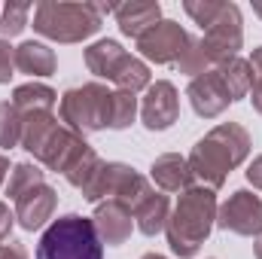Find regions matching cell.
<instances>
[{
    "instance_id": "f35d334b",
    "label": "cell",
    "mask_w": 262,
    "mask_h": 259,
    "mask_svg": "<svg viewBox=\"0 0 262 259\" xmlns=\"http://www.w3.org/2000/svg\"><path fill=\"white\" fill-rule=\"evenodd\" d=\"M253 12H256V15L262 18V0H256V3H253Z\"/></svg>"
},
{
    "instance_id": "8992f818",
    "label": "cell",
    "mask_w": 262,
    "mask_h": 259,
    "mask_svg": "<svg viewBox=\"0 0 262 259\" xmlns=\"http://www.w3.org/2000/svg\"><path fill=\"white\" fill-rule=\"evenodd\" d=\"M146 192H152V183L140 171H134L125 162H101V168L95 171V177L82 189V198L92 204L107 201V198H119L128 207H134Z\"/></svg>"
},
{
    "instance_id": "7402d4cb",
    "label": "cell",
    "mask_w": 262,
    "mask_h": 259,
    "mask_svg": "<svg viewBox=\"0 0 262 259\" xmlns=\"http://www.w3.org/2000/svg\"><path fill=\"white\" fill-rule=\"evenodd\" d=\"M216 70L223 73V82H226L232 101H244V98H250V89H253V67H250L247 58H238V55H235V58L223 61Z\"/></svg>"
},
{
    "instance_id": "277c9868",
    "label": "cell",
    "mask_w": 262,
    "mask_h": 259,
    "mask_svg": "<svg viewBox=\"0 0 262 259\" xmlns=\"http://www.w3.org/2000/svg\"><path fill=\"white\" fill-rule=\"evenodd\" d=\"M34 259H104V241L92 217L64 213L43 229Z\"/></svg>"
},
{
    "instance_id": "6da1fadb",
    "label": "cell",
    "mask_w": 262,
    "mask_h": 259,
    "mask_svg": "<svg viewBox=\"0 0 262 259\" xmlns=\"http://www.w3.org/2000/svg\"><path fill=\"white\" fill-rule=\"evenodd\" d=\"M250 149H253L250 131L241 122H220L192 146L189 168H192V174L201 186L216 192L229 180V174L247 162Z\"/></svg>"
},
{
    "instance_id": "836d02e7",
    "label": "cell",
    "mask_w": 262,
    "mask_h": 259,
    "mask_svg": "<svg viewBox=\"0 0 262 259\" xmlns=\"http://www.w3.org/2000/svg\"><path fill=\"white\" fill-rule=\"evenodd\" d=\"M250 101H253V110L262 116V76H253V89H250Z\"/></svg>"
},
{
    "instance_id": "4316f807",
    "label": "cell",
    "mask_w": 262,
    "mask_h": 259,
    "mask_svg": "<svg viewBox=\"0 0 262 259\" xmlns=\"http://www.w3.org/2000/svg\"><path fill=\"white\" fill-rule=\"evenodd\" d=\"M34 15V6L31 3H6L0 9V37L9 40V37H18L25 28H28V18Z\"/></svg>"
},
{
    "instance_id": "d6a6232c",
    "label": "cell",
    "mask_w": 262,
    "mask_h": 259,
    "mask_svg": "<svg viewBox=\"0 0 262 259\" xmlns=\"http://www.w3.org/2000/svg\"><path fill=\"white\" fill-rule=\"evenodd\" d=\"M247 180H250L256 189H262V156H256V159L247 165Z\"/></svg>"
},
{
    "instance_id": "44dd1931",
    "label": "cell",
    "mask_w": 262,
    "mask_h": 259,
    "mask_svg": "<svg viewBox=\"0 0 262 259\" xmlns=\"http://www.w3.org/2000/svg\"><path fill=\"white\" fill-rule=\"evenodd\" d=\"M21 119H25V125H21V149H28L37 159L43 143L52 137V131L58 128L61 122L55 119V113H28Z\"/></svg>"
},
{
    "instance_id": "603a6c76",
    "label": "cell",
    "mask_w": 262,
    "mask_h": 259,
    "mask_svg": "<svg viewBox=\"0 0 262 259\" xmlns=\"http://www.w3.org/2000/svg\"><path fill=\"white\" fill-rule=\"evenodd\" d=\"M37 183H46V171L37 162H18L9 171V183H6V195L9 201H15L18 195H25L28 189H34Z\"/></svg>"
},
{
    "instance_id": "7c38bea8",
    "label": "cell",
    "mask_w": 262,
    "mask_h": 259,
    "mask_svg": "<svg viewBox=\"0 0 262 259\" xmlns=\"http://www.w3.org/2000/svg\"><path fill=\"white\" fill-rule=\"evenodd\" d=\"M85 149H89L85 137H79L76 131L58 125V128L52 131V137L43 143V149L37 153V162H40V165H46V168H49V171H55V174H67V171L82 159V153H85Z\"/></svg>"
},
{
    "instance_id": "f546056e",
    "label": "cell",
    "mask_w": 262,
    "mask_h": 259,
    "mask_svg": "<svg viewBox=\"0 0 262 259\" xmlns=\"http://www.w3.org/2000/svg\"><path fill=\"white\" fill-rule=\"evenodd\" d=\"M12 70H15V49L9 46V40L0 37V85L12 79Z\"/></svg>"
},
{
    "instance_id": "83f0119b",
    "label": "cell",
    "mask_w": 262,
    "mask_h": 259,
    "mask_svg": "<svg viewBox=\"0 0 262 259\" xmlns=\"http://www.w3.org/2000/svg\"><path fill=\"white\" fill-rule=\"evenodd\" d=\"M101 162H104V159H101V156L89 146V149L82 153V159H79V162H76V165H73V168L64 174V180L73 186V189H79V192H82V189L89 186V180L95 177V171L101 168Z\"/></svg>"
},
{
    "instance_id": "30bf717a",
    "label": "cell",
    "mask_w": 262,
    "mask_h": 259,
    "mask_svg": "<svg viewBox=\"0 0 262 259\" xmlns=\"http://www.w3.org/2000/svg\"><path fill=\"white\" fill-rule=\"evenodd\" d=\"M180 119V95L174 82L156 79L149 82L143 101H140V122L146 131H168Z\"/></svg>"
},
{
    "instance_id": "484cf974",
    "label": "cell",
    "mask_w": 262,
    "mask_h": 259,
    "mask_svg": "<svg viewBox=\"0 0 262 259\" xmlns=\"http://www.w3.org/2000/svg\"><path fill=\"white\" fill-rule=\"evenodd\" d=\"M21 113L15 110L12 101H0V146L3 149H12V146H21Z\"/></svg>"
},
{
    "instance_id": "cb8c5ba5",
    "label": "cell",
    "mask_w": 262,
    "mask_h": 259,
    "mask_svg": "<svg viewBox=\"0 0 262 259\" xmlns=\"http://www.w3.org/2000/svg\"><path fill=\"white\" fill-rule=\"evenodd\" d=\"M113 82H116V89L137 95V92L149 89V67H146V61H140L137 55H128L122 61V67H119V73L113 76Z\"/></svg>"
},
{
    "instance_id": "9a60e30c",
    "label": "cell",
    "mask_w": 262,
    "mask_h": 259,
    "mask_svg": "<svg viewBox=\"0 0 262 259\" xmlns=\"http://www.w3.org/2000/svg\"><path fill=\"white\" fill-rule=\"evenodd\" d=\"M149 177L159 186V192H186L189 186H195L189 159H183L180 153H162L159 159H152Z\"/></svg>"
},
{
    "instance_id": "2e32d148",
    "label": "cell",
    "mask_w": 262,
    "mask_h": 259,
    "mask_svg": "<svg viewBox=\"0 0 262 259\" xmlns=\"http://www.w3.org/2000/svg\"><path fill=\"white\" fill-rule=\"evenodd\" d=\"M113 15L119 21V31L131 37V40H140L152 25L162 21V6L156 0H131L125 6H113Z\"/></svg>"
},
{
    "instance_id": "ba28073f",
    "label": "cell",
    "mask_w": 262,
    "mask_h": 259,
    "mask_svg": "<svg viewBox=\"0 0 262 259\" xmlns=\"http://www.w3.org/2000/svg\"><path fill=\"white\" fill-rule=\"evenodd\" d=\"M216 229L244 235V238H256L262 232V198L250 189L232 192L216 210Z\"/></svg>"
},
{
    "instance_id": "ac0fdd59",
    "label": "cell",
    "mask_w": 262,
    "mask_h": 259,
    "mask_svg": "<svg viewBox=\"0 0 262 259\" xmlns=\"http://www.w3.org/2000/svg\"><path fill=\"white\" fill-rule=\"evenodd\" d=\"M125 58H128V52L116 40H98V43H92L85 49V67H89V73H95L98 79H110V82L119 73V67H122Z\"/></svg>"
},
{
    "instance_id": "d590c367",
    "label": "cell",
    "mask_w": 262,
    "mask_h": 259,
    "mask_svg": "<svg viewBox=\"0 0 262 259\" xmlns=\"http://www.w3.org/2000/svg\"><path fill=\"white\" fill-rule=\"evenodd\" d=\"M12 168H9V156H3L0 153V186H3V180H6V174H9Z\"/></svg>"
},
{
    "instance_id": "3957f363",
    "label": "cell",
    "mask_w": 262,
    "mask_h": 259,
    "mask_svg": "<svg viewBox=\"0 0 262 259\" xmlns=\"http://www.w3.org/2000/svg\"><path fill=\"white\" fill-rule=\"evenodd\" d=\"M107 3H37L34 6V31L55 43H82L95 37L110 15Z\"/></svg>"
},
{
    "instance_id": "8fae6325",
    "label": "cell",
    "mask_w": 262,
    "mask_h": 259,
    "mask_svg": "<svg viewBox=\"0 0 262 259\" xmlns=\"http://www.w3.org/2000/svg\"><path fill=\"white\" fill-rule=\"evenodd\" d=\"M186 98H189L192 110L201 119H216V116H223L229 110V104H235L232 95H229V89H226V82H223V73L216 67L204 70V73H198V76L189 79Z\"/></svg>"
},
{
    "instance_id": "e575fe53",
    "label": "cell",
    "mask_w": 262,
    "mask_h": 259,
    "mask_svg": "<svg viewBox=\"0 0 262 259\" xmlns=\"http://www.w3.org/2000/svg\"><path fill=\"white\" fill-rule=\"evenodd\" d=\"M247 61H250V67H253V76H262V46L253 49V55H250Z\"/></svg>"
},
{
    "instance_id": "1f68e13d",
    "label": "cell",
    "mask_w": 262,
    "mask_h": 259,
    "mask_svg": "<svg viewBox=\"0 0 262 259\" xmlns=\"http://www.w3.org/2000/svg\"><path fill=\"white\" fill-rule=\"evenodd\" d=\"M0 259H31L28 256V247L21 244V241H3L0 244Z\"/></svg>"
},
{
    "instance_id": "8d00e7d4",
    "label": "cell",
    "mask_w": 262,
    "mask_h": 259,
    "mask_svg": "<svg viewBox=\"0 0 262 259\" xmlns=\"http://www.w3.org/2000/svg\"><path fill=\"white\" fill-rule=\"evenodd\" d=\"M253 256L262 259V232L256 235V241H253Z\"/></svg>"
},
{
    "instance_id": "d4e9b609",
    "label": "cell",
    "mask_w": 262,
    "mask_h": 259,
    "mask_svg": "<svg viewBox=\"0 0 262 259\" xmlns=\"http://www.w3.org/2000/svg\"><path fill=\"white\" fill-rule=\"evenodd\" d=\"M137 119V95L116 89L110 98V131H125Z\"/></svg>"
},
{
    "instance_id": "5b68a950",
    "label": "cell",
    "mask_w": 262,
    "mask_h": 259,
    "mask_svg": "<svg viewBox=\"0 0 262 259\" xmlns=\"http://www.w3.org/2000/svg\"><path fill=\"white\" fill-rule=\"evenodd\" d=\"M110 98H113V92L104 82L70 85L58 98V110H61L64 128L76 131L79 137L104 131L110 125Z\"/></svg>"
},
{
    "instance_id": "52a82bcc",
    "label": "cell",
    "mask_w": 262,
    "mask_h": 259,
    "mask_svg": "<svg viewBox=\"0 0 262 259\" xmlns=\"http://www.w3.org/2000/svg\"><path fill=\"white\" fill-rule=\"evenodd\" d=\"M201 52L210 67H220L223 61L235 58L238 49L244 46V25H241V9L235 3H223L220 15L201 31L198 37Z\"/></svg>"
},
{
    "instance_id": "f1b7e54d",
    "label": "cell",
    "mask_w": 262,
    "mask_h": 259,
    "mask_svg": "<svg viewBox=\"0 0 262 259\" xmlns=\"http://www.w3.org/2000/svg\"><path fill=\"white\" fill-rule=\"evenodd\" d=\"M183 9H186V15L195 21L198 28L204 31V28L220 15L223 3H220V0H186V3H183Z\"/></svg>"
},
{
    "instance_id": "4dcf8cb0",
    "label": "cell",
    "mask_w": 262,
    "mask_h": 259,
    "mask_svg": "<svg viewBox=\"0 0 262 259\" xmlns=\"http://www.w3.org/2000/svg\"><path fill=\"white\" fill-rule=\"evenodd\" d=\"M12 226H15V210H9V204H3V201H0V244H3V241H9Z\"/></svg>"
},
{
    "instance_id": "9c48e42d",
    "label": "cell",
    "mask_w": 262,
    "mask_h": 259,
    "mask_svg": "<svg viewBox=\"0 0 262 259\" xmlns=\"http://www.w3.org/2000/svg\"><path fill=\"white\" fill-rule=\"evenodd\" d=\"M186 43H189V31L180 21L162 18L159 25H152L137 40V52L146 61H156V64H177L180 55L186 52Z\"/></svg>"
},
{
    "instance_id": "ffe728a7",
    "label": "cell",
    "mask_w": 262,
    "mask_h": 259,
    "mask_svg": "<svg viewBox=\"0 0 262 259\" xmlns=\"http://www.w3.org/2000/svg\"><path fill=\"white\" fill-rule=\"evenodd\" d=\"M12 104L21 116L28 113H52V107L58 104V92L49 89L46 82H25L12 92Z\"/></svg>"
},
{
    "instance_id": "7a4b0ae2",
    "label": "cell",
    "mask_w": 262,
    "mask_h": 259,
    "mask_svg": "<svg viewBox=\"0 0 262 259\" xmlns=\"http://www.w3.org/2000/svg\"><path fill=\"white\" fill-rule=\"evenodd\" d=\"M216 192L207 189V186H189L186 192H180V201L174 204L171 217H168V226H165V235H168V244L174 250V256L180 259H192L201 250V244L207 241V235L213 232L216 226Z\"/></svg>"
},
{
    "instance_id": "d6986e66",
    "label": "cell",
    "mask_w": 262,
    "mask_h": 259,
    "mask_svg": "<svg viewBox=\"0 0 262 259\" xmlns=\"http://www.w3.org/2000/svg\"><path fill=\"white\" fill-rule=\"evenodd\" d=\"M15 70L28 73V76H52L58 70V58L46 43L37 40H25L15 49Z\"/></svg>"
},
{
    "instance_id": "74e56055",
    "label": "cell",
    "mask_w": 262,
    "mask_h": 259,
    "mask_svg": "<svg viewBox=\"0 0 262 259\" xmlns=\"http://www.w3.org/2000/svg\"><path fill=\"white\" fill-rule=\"evenodd\" d=\"M140 259H168V256H162V253H143Z\"/></svg>"
},
{
    "instance_id": "5bb4252c",
    "label": "cell",
    "mask_w": 262,
    "mask_h": 259,
    "mask_svg": "<svg viewBox=\"0 0 262 259\" xmlns=\"http://www.w3.org/2000/svg\"><path fill=\"white\" fill-rule=\"evenodd\" d=\"M12 204H15V223L28 232H37L52 220V213L58 207V192L49 183H37L34 189L18 195Z\"/></svg>"
},
{
    "instance_id": "4fadbf2b",
    "label": "cell",
    "mask_w": 262,
    "mask_h": 259,
    "mask_svg": "<svg viewBox=\"0 0 262 259\" xmlns=\"http://www.w3.org/2000/svg\"><path fill=\"white\" fill-rule=\"evenodd\" d=\"M101 241L107 247H122L134 232V217H131V207L119 198H107V201H98L95 204V217H92Z\"/></svg>"
},
{
    "instance_id": "e0dca14e",
    "label": "cell",
    "mask_w": 262,
    "mask_h": 259,
    "mask_svg": "<svg viewBox=\"0 0 262 259\" xmlns=\"http://www.w3.org/2000/svg\"><path fill=\"white\" fill-rule=\"evenodd\" d=\"M131 217H134V226H137V232H143L146 238H156L159 232H165V226H168V217H171V201H168V195L159 192V189H152V192H146L134 207H131Z\"/></svg>"
}]
</instances>
